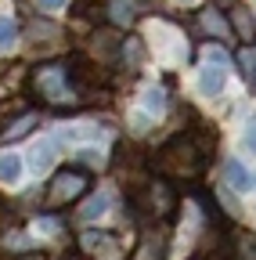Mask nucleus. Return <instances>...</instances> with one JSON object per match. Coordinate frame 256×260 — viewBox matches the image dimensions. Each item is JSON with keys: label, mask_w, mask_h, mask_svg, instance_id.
Here are the masks:
<instances>
[{"label": "nucleus", "mask_w": 256, "mask_h": 260, "mask_svg": "<svg viewBox=\"0 0 256 260\" xmlns=\"http://www.w3.org/2000/svg\"><path fill=\"white\" fill-rule=\"evenodd\" d=\"M36 87L44 90L47 102H72V94H69V73L61 69V65H44V69H36Z\"/></svg>", "instance_id": "nucleus-1"}, {"label": "nucleus", "mask_w": 256, "mask_h": 260, "mask_svg": "<svg viewBox=\"0 0 256 260\" xmlns=\"http://www.w3.org/2000/svg\"><path fill=\"white\" fill-rule=\"evenodd\" d=\"M224 87H228V61L206 58L202 69H199V94H202V98H220Z\"/></svg>", "instance_id": "nucleus-2"}, {"label": "nucleus", "mask_w": 256, "mask_h": 260, "mask_svg": "<svg viewBox=\"0 0 256 260\" xmlns=\"http://www.w3.org/2000/svg\"><path fill=\"white\" fill-rule=\"evenodd\" d=\"M224 184L231 191H238V195H245V191L256 188V177H252L249 167H242V159H228L224 162Z\"/></svg>", "instance_id": "nucleus-3"}, {"label": "nucleus", "mask_w": 256, "mask_h": 260, "mask_svg": "<svg viewBox=\"0 0 256 260\" xmlns=\"http://www.w3.org/2000/svg\"><path fill=\"white\" fill-rule=\"evenodd\" d=\"M54 159H58V145L51 138H44V141H36L29 148V167H33V174H47L54 167Z\"/></svg>", "instance_id": "nucleus-4"}, {"label": "nucleus", "mask_w": 256, "mask_h": 260, "mask_svg": "<svg viewBox=\"0 0 256 260\" xmlns=\"http://www.w3.org/2000/svg\"><path fill=\"white\" fill-rule=\"evenodd\" d=\"M25 174V162L18 152H0V184L4 188H15Z\"/></svg>", "instance_id": "nucleus-5"}, {"label": "nucleus", "mask_w": 256, "mask_h": 260, "mask_svg": "<svg viewBox=\"0 0 256 260\" xmlns=\"http://www.w3.org/2000/svg\"><path fill=\"white\" fill-rule=\"evenodd\" d=\"M80 191H83V177L80 174H61L54 181V188H51V199L61 203V199H72V195H80Z\"/></svg>", "instance_id": "nucleus-6"}, {"label": "nucleus", "mask_w": 256, "mask_h": 260, "mask_svg": "<svg viewBox=\"0 0 256 260\" xmlns=\"http://www.w3.org/2000/svg\"><path fill=\"white\" fill-rule=\"evenodd\" d=\"M108 206H112V191H98L94 199H87V206L80 210V217L83 220H98V217L108 213Z\"/></svg>", "instance_id": "nucleus-7"}, {"label": "nucleus", "mask_w": 256, "mask_h": 260, "mask_svg": "<svg viewBox=\"0 0 256 260\" xmlns=\"http://www.w3.org/2000/svg\"><path fill=\"white\" fill-rule=\"evenodd\" d=\"M144 109H148V112H163V109H166V94L159 90V87H148V90H144Z\"/></svg>", "instance_id": "nucleus-8"}, {"label": "nucleus", "mask_w": 256, "mask_h": 260, "mask_svg": "<svg viewBox=\"0 0 256 260\" xmlns=\"http://www.w3.org/2000/svg\"><path fill=\"white\" fill-rule=\"evenodd\" d=\"M33 123H36V116H22V119H15V123L4 130V138H8V141H11V138H22V134H25V130L33 126Z\"/></svg>", "instance_id": "nucleus-9"}, {"label": "nucleus", "mask_w": 256, "mask_h": 260, "mask_svg": "<svg viewBox=\"0 0 256 260\" xmlns=\"http://www.w3.org/2000/svg\"><path fill=\"white\" fill-rule=\"evenodd\" d=\"M15 37H18V25L11 18H0V47H11Z\"/></svg>", "instance_id": "nucleus-10"}, {"label": "nucleus", "mask_w": 256, "mask_h": 260, "mask_svg": "<svg viewBox=\"0 0 256 260\" xmlns=\"http://www.w3.org/2000/svg\"><path fill=\"white\" fill-rule=\"evenodd\" d=\"M112 18L126 25V22L134 18V4H126V0H112Z\"/></svg>", "instance_id": "nucleus-11"}, {"label": "nucleus", "mask_w": 256, "mask_h": 260, "mask_svg": "<svg viewBox=\"0 0 256 260\" xmlns=\"http://www.w3.org/2000/svg\"><path fill=\"white\" fill-rule=\"evenodd\" d=\"M242 148L256 155V116H252V119L245 123V130H242Z\"/></svg>", "instance_id": "nucleus-12"}, {"label": "nucleus", "mask_w": 256, "mask_h": 260, "mask_svg": "<svg viewBox=\"0 0 256 260\" xmlns=\"http://www.w3.org/2000/svg\"><path fill=\"white\" fill-rule=\"evenodd\" d=\"M235 25H238V32L245 40H252V18H249V11L242 8V11H235Z\"/></svg>", "instance_id": "nucleus-13"}, {"label": "nucleus", "mask_w": 256, "mask_h": 260, "mask_svg": "<svg viewBox=\"0 0 256 260\" xmlns=\"http://www.w3.org/2000/svg\"><path fill=\"white\" fill-rule=\"evenodd\" d=\"M202 22H206V29L220 32V37H228V25H224V18H220L216 11H206V15H202Z\"/></svg>", "instance_id": "nucleus-14"}, {"label": "nucleus", "mask_w": 256, "mask_h": 260, "mask_svg": "<svg viewBox=\"0 0 256 260\" xmlns=\"http://www.w3.org/2000/svg\"><path fill=\"white\" fill-rule=\"evenodd\" d=\"M80 159H83V162H90V167H101V162H105V159H101V152H94V148H83V152H80Z\"/></svg>", "instance_id": "nucleus-15"}, {"label": "nucleus", "mask_w": 256, "mask_h": 260, "mask_svg": "<svg viewBox=\"0 0 256 260\" xmlns=\"http://www.w3.org/2000/svg\"><path fill=\"white\" fill-rule=\"evenodd\" d=\"M65 4H69V0H36V8H40V11H61Z\"/></svg>", "instance_id": "nucleus-16"}, {"label": "nucleus", "mask_w": 256, "mask_h": 260, "mask_svg": "<svg viewBox=\"0 0 256 260\" xmlns=\"http://www.w3.org/2000/svg\"><path fill=\"white\" fill-rule=\"evenodd\" d=\"M36 232H47V235H54V232H58V220H51V217L36 220Z\"/></svg>", "instance_id": "nucleus-17"}, {"label": "nucleus", "mask_w": 256, "mask_h": 260, "mask_svg": "<svg viewBox=\"0 0 256 260\" xmlns=\"http://www.w3.org/2000/svg\"><path fill=\"white\" fill-rule=\"evenodd\" d=\"M180 4H195V0H180Z\"/></svg>", "instance_id": "nucleus-18"}]
</instances>
